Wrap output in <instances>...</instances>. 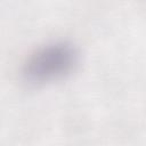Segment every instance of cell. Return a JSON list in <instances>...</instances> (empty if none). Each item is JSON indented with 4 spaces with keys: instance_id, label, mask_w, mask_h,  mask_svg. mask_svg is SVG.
I'll use <instances>...</instances> for the list:
<instances>
[{
    "instance_id": "6da1fadb",
    "label": "cell",
    "mask_w": 146,
    "mask_h": 146,
    "mask_svg": "<svg viewBox=\"0 0 146 146\" xmlns=\"http://www.w3.org/2000/svg\"><path fill=\"white\" fill-rule=\"evenodd\" d=\"M80 60L78 48L68 41H52L35 49L24 62L23 79L32 84L59 80L74 71Z\"/></svg>"
}]
</instances>
